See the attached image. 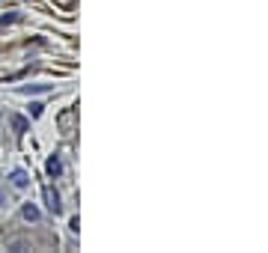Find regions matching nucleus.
<instances>
[{
  "label": "nucleus",
  "instance_id": "f257e3e1",
  "mask_svg": "<svg viewBox=\"0 0 268 253\" xmlns=\"http://www.w3.org/2000/svg\"><path fill=\"white\" fill-rule=\"evenodd\" d=\"M45 206H48V212L51 215H60L63 212V206H60V197H57V191H51V188H45Z\"/></svg>",
  "mask_w": 268,
  "mask_h": 253
},
{
  "label": "nucleus",
  "instance_id": "f03ea898",
  "mask_svg": "<svg viewBox=\"0 0 268 253\" xmlns=\"http://www.w3.org/2000/svg\"><path fill=\"white\" fill-rule=\"evenodd\" d=\"M9 182H12L15 188H27V182H30V179H27V173H24V170H12Z\"/></svg>",
  "mask_w": 268,
  "mask_h": 253
},
{
  "label": "nucleus",
  "instance_id": "7ed1b4c3",
  "mask_svg": "<svg viewBox=\"0 0 268 253\" xmlns=\"http://www.w3.org/2000/svg\"><path fill=\"white\" fill-rule=\"evenodd\" d=\"M48 173H51V176H60V173H63V164H60V158H57V155H51V158H48Z\"/></svg>",
  "mask_w": 268,
  "mask_h": 253
},
{
  "label": "nucleus",
  "instance_id": "20e7f679",
  "mask_svg": "<svg viewBox=\"0 0 268 253\" xmlns=\"http://www.w3.org/2000/svg\"><path fill=\"white\" fill-rule=\"evenodd\" d=\"M21 215H24V218H27V221H39V209H36V206H33V203H27V206H24V209H21Z\"/></svg>",
  "mask_w": 268,
  "mask_h": 253
},
{
  "label": "nucleus",
  "instance_id": "39448f33",
  "mask_svg": "<svg viewBox=\"0 0 268 253\" xmlns=\"http://www.w3.org/2000/svg\"><path fill=\"white\" fill-rule=\"evenodd\" d=\"M12 128H15L18 134H24V131H27V119H24V116H12Z\"/></svg>",
  "mask_w": 268,
  "mask_h": 253
},
{
  "label": "nucleus",
  "instance_id": "423d86ee",
  "mask_svg": "<svg viewBox=\"0 0 268 253\" xmlns=\"http://www.w3.org/2000/svg\"><path fill=\"white\" fill-rule=\"evenodd\" d=\"M45 89H48L45 84H39V86H21V92H24V95H27V92H45Z\"/></svg>",
  "mask_w": 268,
  "mask_h": 253
},
{
  "label": "nucleus",
  "instance_id": "0eeeda50",
  "mask_svg": "<svg viewBox=\"0 0 268 253\" xmlns=\"http://www.w3.org/2000/svg\"><path fill=\"white\" fill-rule=\"evenodd\" d=\"M30 113H33V116H42V104H39V101H33V104H30Z\"/></svg>",
  "mask_w": 268,
  "mask_h": 253
},
{
  "label": "nucleus",
  "instance_id": "6e6552de",
  "mask_svg": "<svg viewBox=\"0 0 268 253\" xmlns=\"http://www.w3.org/2000/svg\"><path fill=\"white\" fill-rule=\"evenodd\" d=\"M0 203H3V197H0Z\"/></svg>",
  "mask_w": 268,
  "mask_h": 253
}]
</instances>
